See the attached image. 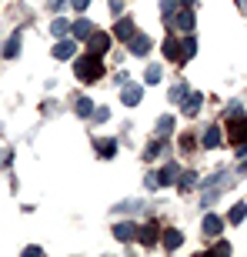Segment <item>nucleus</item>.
I'll return each mask as SVG.
<instances>
[{"label":"nucleus","mask_w":247,"mask_h":257,"mask_svg":"<svg viewBox=\"0 0 247 257\" xmlns=\"http://www.w3.org/2000/svg\"><path fill=\"white\" fill-rule=\"evenodd\" d=\"M77 77H80L84 84H94V80L104 77V64L97 60V54H87V57L77 60Z\"/></svg>","instance_id":"f257e3e1"},{"label":"nucleus","mask_w":247,"mask_h":257,"mask_svg":"<svg viewBox=\"0 0 247 257\" xmlns=\"http://www.w3.org/2000/svg\"><path fill=\"white\" fill-rule=\"evenodd\" d=\"M227 141L230 144H244L247 141V120L240 114H234V120L227 124Z\"/></svg>","instance_id":"f03ea898"},{"label":"nucleus","mask_w":247,"mask_h":257,"mask_svg":"<svg viewBox=\"0 0 247 257\" xmlns=\"http://www.w3.org/2000/svg\"><path fill=\"white\" fill-rule=\"evenodd\" d=\"M157 237H161V227H157V224H144V227H137V240H141L144 247H154Z\"/></svg>","instance_id":"7ed1b4c3"},{"label":"nucleus","mask_w":247,"mask_h":257,"mask_svg":"<svg viewBox=\"0 0 247 257\" xmlns=\"http://www.w3.org/2000/svg\"><path fill=\"white\" fill-rule=\"evenodd\" d=\"M87 44H90V54H97V57H100V54H107V50H110V34H90V40H87Z\"/></svg>","instance_id":"20e7f679"},{"label":"nucleus","mask_w":247,"mask_h":257,"mask_svg":"<svg viewBox=\"0 0 247 257\" xmlns=\"http://www.w3.org/2000/svg\"><path fill=\"white\" fill-rule=\"evenodd\" d=\"M114 237H117V240H124V244H127V240H137V227H134L131 220H124V224H114Z\"/></svg>","instance_id":"39448f33"},{"label":"nucleus","mask_w":247,"mask_h":257,"mask_svg":"<svg viewBox=\"0 0 247 257\" xmlns=\"http://www.w3.org/2000/svg\"><path fill=\"white\" fill-rule=\"evenodd\" d=\"M147 50H151V37H147V34H134V37H131V54L144 57Z\"/></svg>","instance_id":"423d86ee"},{"label":"nucleus","mask_w":247,"mask_h":257,"mask_svg":"<svg viewBox=\"0 0 247 257\" xmlns=\"http://www.w3.org/2000/svg\"><path fill=\"white\" fill-rule=\"evenodd\" d=\"M171 20H174V27H177V30H184V34H190V30H194V24H197L190 10H181V14H177V17H171Z\"/></svg>","instance_id":"0eeeda50"},{"label":"nucleus","mask_w":247,"mask_h":257,"mask_svg":"<svg viewBox=\"0 0 247 257\" xmlns=\"http://www.w3.org/2000/svg\"><path fill=\"white\" fill-rule=\"evenodd\" d=\"M137 30H134V20L131 17H120L117 20V27H114V37H120V40H131Z\"/></svg>","instance_id":"6e6552de"},{"label":"nucleus","mask_w":247,"mask_h":257,"mask_svg":"<svg viewBox=\"0 0 247 257\" xmlns=\"http://www.w3.org/2000/svg\"><path fill=\"white\" fill-rule=\"evenodd\" d=\"M70 34H74V40H90V34H94V24H90V20H77L74 27H70Z\"/></svg>","instance_id":"1a4fd4ad"},{"label":"nucleus","mask_w":247,"mask_h":257,"mask_svg":"<svg viewBox=\"0 0 247 257\" xmlns=\"http://www.w3.org/2000/svg\"><path fill=\"white\" fill-rule=\"evenodd\" d=\"M120 100L127 107H137V104H141V87H134V84H127V80H124V97H120Z\"/></svg>","instance_id":"9d476101"},{"label":"nucleus","mask_w":247,"mask_h":257,"mask_svg":"<svg viewBox=\"0 0 247 257\" xmlns=\"http://www.w3.org/2000/svg\"><path fill=\"white\" fill-rule=\"evenodd\" d=\"M74 50H77L74 40H60L57 47H54V57H57V60H70V57H74Z\"/></svg>","instance_id":"9b49d317"},{"label":"nucleus","mask_w":247,"mask_h":257,"mask_svg":"<svg viewBox=\"0 0 247 257\" xmlns=\"http://www.w3.org/2000/svg\"><path fill=\"white\" fill-rule=\"evenodd\" d=\"M220 227H224V220H220V217H214V214L204 217V234H207V237H217Z\"/></svg>","instance_id":"f8f14e48"},{"label":"nucleus","mask_w":247,"mask_h":257,"mask_svg":"<svg viewBox=\"0 0 247 257\" xmlns=\"http://www.w3.org/2000/svg\"><path fill=\"white\" fill-rule=\"evenodd\" d=\"M200 100H204L200 94H187V97L181 100V104H184V114H187V117H194V114L200 110Z\"/></svg>","instance_id":"ddd939ff"},{"label":"nucleus","mask_w":247,"mask_h":257,"mask_svg":"<svg viewBox=\"0 0 247 257\" xmlns=\"http://www.w3.org/2000/svg\"><path fill=\"white\" fill-rule=\"evenodd\" d=\"M184 244V234L181 230H164V247L167 250H177Z\"/></svg>","instance_id":"4468645a"},{"label":"nucleus","mask_w":247,"mask_h":257,"mask_svg":"<svg viewBox=\"0 0 247 257\" xmlns=\"http://www.w3.org/2000/svg\"><path fill=\"white\" fill-rule=\"evenodd\" d=\"M164 57L167 60H181V40L177 37H171L167 44H164Z\"/></svg>","instance_id":"2eb2a0df"},{"label":"nucleus","mask_w":247,"mask_h":257,"mask_svg":"<svg viewBox=\"0 0 247 257\" xmlns=\"http://www.w3.org/2000/svg\"><path fill=\"white\" fill-rule=\"evenodd\" d=\"M97 154H100L104 161H110L117 154V141H97Z\"/></svg>","instance_id":"dca6fc26"},{"label":"nucleus","mask_w":247,"mask_h":257,"mask_svg":"<svg viewBox=\"0 0 247 257\" xmlns=\"http://www.w3.org/2000/svg\"><path fill=\"white\" fill-rule=\"evenodd\" d=\"M194 54H197V40H194V37H184L181 40V60H190Z\"/></svg>","instance_id":"f3484780"},{"label":"nucleus","mask_w":247,"mask_h":257,"mask_svg":"<svg viewBox=\"0 0 247 257\" xmlns=\"http://www.w3.org/2000/svg\"><path fill=\"white\" fill-rule=\"evenodd\" d=\"M177 177H181V171H177V164H167L161 171V184H177Z\"/></svg>","instance_id":"a211bd4d"},{"label":"nucleus","mask_w":247,"mask_h":257,"mask_svg":"<svg viewBox=\"0 0 247 257\" xmlns=\"http://www.w3.org/2000/svg\"><path fill=\"white\" fill-rule=\"evenodd\" d=\"M220 144V127H207V131H204V147H217Z\"/></svg>","instance_id":"6ab92c4d"},{"label":"nucleus","mask_w":247,"mask_h":257,"mask_svg":"<svg viewBox=\"0 0 247 257\" xmlns=\"http://www.w3.org/2000/svg\"><path fill=\"white\" fill-rule=\"evenodd\" d=\"M197 187V174H181L177 177V191H194Z\"/></svg>","instance_id":"aec40b11"},{"label":"nucleus","mask_w":247,"mask_h":257,"mask_svg":"<svg viewBox=\"0 0 247 257\" xmlns=\"http://www.w3.org/2000/svg\"><path fill=\"white\" fill-rule=\"evenodd\" d=\"M17 54H20V34H14L7 40V47H4V57H17Z\"/></svg>","instance_id":"412c9836"},{"label":"nucleus","mask_w":247,"mask_h":257,"mask_svg":"<svg viewBox=\"0 0 247 257\" xmlns=\"http://www.w3.org/2000/svg\"><path fill=\"white\" fill-rule=\"evenodd\" d=\"M171 131H174V117H161V120H157V137L164 141Z\"/></svg>","instance_id":"4be33fe9"},{"label":"nucleus","mask_w":247,"mask_h":257,"mask_svg":"<svg viewBox=\"0 0 247 257\" xmlns=\"http://www.w3.org/2000/svg\"><path fill=\"white\" fill-rule=\"evenodd\" d=\"M244 217H247V207H244V204H237V207H230V214H227V220H230V224H240Z\"/></svg>","instance_id":"5701e85b"},{"label":"nucleus","mask_w":247,"mask_h":257,"mask_svg":"<svg viewBox=\"0 0 247 257\" xmlns=\"http://www.w3.org/2000/svg\"><path fill=\"white\" fill-rule=\"evenodd\" d=\"M77 114H80V117H90V114H94V104H90L87 97H77Z\"/></svg>","instance_id":"b1692460"},{"label":"nucleus","mask_w":247,"mask_h":257,"mask_svg":"<svg viewBox=\"0 0 247 257\" xmlns=\"http://www.w3.org/2000/svg\"><path fill=\"white\" fill-rule=\"evenodd\" d=\"M157 80H161V67H147V70H144V84H157Z\"/></svg>","instance_id":"393cba45"},{"label":"nucleus","mask_w":247,"mask_h":257,"mask_svg":"<svg viewBox=\"0 0 247 257\" xmlns=\"http://www.w3.org/2000/svg\"><path fill=\"white\" fill-rule=\"evenodd\" d=\"M161 151H164V144H161V137H157L154 144H147V151H144V157H147V161H154V157H157Z\"/></svg>","instance_id":"a878e982"},{"label":"nucleus","mask_w":247,"mask_h":257,"mask_svg":"<svg viewBox=\"0 0 247 257\" xmlns=\"http://www.w3.org/2000/svg\"><path fill=\"white\" fill-rule=\"evenodd\" d=\"M50 30H54V34H57V37H64L67 30H70V24H67L64 17H57V20H54V24H50Z\"/></svg>","instance_id":"bb28decb"},{"label":"nucleus","mask_w":247,"mask_h":257,"mask_svg":"<svg viewBox=\"0 0 247 257\" xmlns=\"http://www.w3.org/2000/svg\"><path fill=\"white\" fill-rule=\"evenodd\" d=\"M184 97H187V87H184V84H174L171 87V100L177 104V100H184Z\"/></svg>","instance_id":"cd10ccee"},{"label":"nucleus","mask_w":247,"mask_h":257,"mask_svg":"<svg viewBox=\"0 0 247 257\" xmlns=\"http://www.w3.org/2000/svg\"><path fill=\"white\" fill-rule=\"evenodd\" d=\"M144 184H147V191H157V187H161V174H154V171H151Z\"/></svg>","instance_id":"c85d7f7f"},{"label":"nucleus","mask_w":247,"mask_h":257,"mask_svg":"<svg viewBox=\"0 0 247 257\" xmlns=\"http://www.w3.org/2000/svg\"><path fill=\"white\" fill-rule=\"evenodd\" d=\"M174 7H177V0H164V4H161V10H164V14H167V20H171Z\"/></svg>","instance_id":"c756f323"},{"label":"nucleus","mask_w":247,"mask_h":257,"mask_svg":"<svg viewBox=\"0 0 247 257\" xmlns=\"http://www.w3.org/2000/svg\"><path fill=\"white\" fill-rule=\"evenodd\" d=\"M70 7H74V10H87V7H90V0H70Z\"/></svg>","instance_id":"7c9ffc66"},{"label":"nucleus","mask_w":247,"mask_h":257,"mask_svg":"<svg viewBox=\"0 0 247 257\" xmlns=\"http://www.w3.org/2000/svg\"><path fill=\"white\" fill-rule=\"evenodd\" d=\"M94 117H97V120H107V117H110V110H107V107H97Z\"/></svg>","instance_id":"2f4dec72"},{"label":"nucleus","mask_w":247,"mask_h":257,"mask_svg":"<svg viewBox=\"0 0 247 257\" xmlns=\"http://www.w3.org/2000/svg\"><path fill=\"white\" fill-rule=\"evenodd\" d=\"M107 4H110V10H114V14H120V7H124V0H107Z\"/></svg>","instance_id":"473e14b6"},{"label":"nucleus","mask_w":247,"mask_h":257,"mask_svg":"<svg viewBox=\"0 0 247 257\" xmlns=\"http://www.w3.org/2000/svg\"><path fill=\"white\" fill-rule=\"evenodd\" d=\"M60 4H64V0H47V7H50V10H57Z\"/></svg>","instance_id":"72a5a7b5"},{"label":"nucleus","mask_w":247,"mask_h":257,"mask_svg":"<svg viewBox=\"0 0 247 257\" xmlns=\"http://www.w3.org/2000/svg\"><path fill=\"white\" fill-rule=\"evenodd\" d=\"M237 157H247V141L240 144V151H237Z\"/></svg>","instance_id":"f704fd0d"},{"label":"nucleus","mask_w":247,"mask_h":257,"mask_svg":"<svg viewBox=\"0 0 247 257\" xmlns=\"http://www.w3.org/2000/svg\"><path fill=\"white\" fill-rule=\"evenodd\" d=\"M181 4H184V7H190V4H197V0H181Z\"/></svg>","instance_id":"c9c22d12"},{"label":"nucleus","mask_w":247,"mask_h":257,"mask_svg":"<svg viewBox=\"0 0 247 257\" xmlns=\"http://www.w3.org/2000/svg\"><path fill=\"white\" fill-rule=\"evenodd\" d=\"M240 174H247V161H244V164H240Z\"/></svg>","instance_id":"e433bc0d"}]
</instances>
